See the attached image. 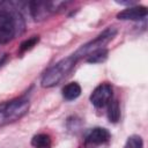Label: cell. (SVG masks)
Returning a JSON list of instances; mask_svg holds the SVG:
<instances>
[{"label": "cell", "mask_w": 148, "mask_h": 148, "mask_svg": "<svg viewBox=\"0 0 148 148\" xmlns=\"http://www.w3.org/2000/svg\"><path fill=\"white\" fill-rule=\"evenodd\" d=\"M39 40V37L38 36H32L28 39H25L24 42H22V44L20 45V51L21 52H24V51H28L30 49H32Z\"/></svg>", "instance_id": "obj_14"}, {"label": "cell", "mask_w": 148, "mask_h": 148, "mask_svg": "<svg viewBox=\"0 0 148 148\" xmlns=\"http://www.w3.org/2000/svg\"><path fill=\"white\" fill-rule=\"evenodd\" d=\"M117 35V29L114 27H108L105 30H103L98 36H96L92 40L88 42L87 44L82 45L74 54L77 59L82 58V57H87L89 56L91 52L99 50V49H104V46L114 38V36Z\"/></svg>", "instance_id": "obj_4"}, {"label": "cell", "mask_w": 148, "mask_h": 148, "mask_svg": "<svg viewBox=\"0 0 148 148\" xmlns=\"http://www.w3.org/2000/svg\"><path fill=\"white\" fill-rule=\"evenodd\" d=\"M108 54H109V51L108 49H99V50H96L94 52H91L89 56H87V61L90 62V64H101L103 61L106 60L108 58Z\"/></svg>", "instance_id": "obj_12"}, {"label": "cell", "mask_w": 148, "mask_h": 148, "mask_svg": "<svg viewBox=\"0 0 148 148\" xmlns=\"http://www.w3.org/2000/svg\"><path fill=\"white\" fill-rule=\"evenodd\" d=\"M31 145L34 148H51L52 147V140L51 136L46 133H39L36 134L31 139Z\"/></svg>", "instance_id": "obj_10"}, {"label": "cell", "mask_w": 148, "mask_h": 148, "mask_svg": "<svg viewBox=\"0 0 148 148\" xmlns=\"http://www.w3.org/2000/svg\"><path fill=\"white\" fill-rule=\"evenodd\" d=\"M120 118V106L117 99L111 101L108 104V119L111 123H117Z\"/></svg>", "instance_id": "obj_11"}, {"label": "cell", "mask_w": 148, "mask_h": 148, "mask_svg": "<svg viewBox=\"0 0 148 148\" xmlns=\"http://www.w3.org/2000/svg\"><path fill=\"white\" fill-rule=\"evenodd\" d=\"M77 60L79 59L75 57V54H71V56L59 60L54 65H52L44 73V75L42 77V81H40L42 87L52 88V87L57 86L58 83H60L72 72V69L75 67Z\"/></svg>", "instance_id": "obj_2"}, {"label": "cell", "mask_w": 148, "mask_h": 148, "mask_svg": "<svg viewBox=\"0 0 148 148\" xmlns=\"http://www.w3.org/2000/svg\"><path fill=\"white\" fill-rule=\"evenodd\" d=\"M148 10L145 6H130L123 10H120L117 14L118 20H124V21H139L142 20L147 16Z\"/></svg>", "instance_id": "obj_8"}, {"label": "cell", "mask_w": 148, "mask_h": 148, "mask_svg": "<svg viewBox=\"0 0 148 148\" xmlns=\"http://www.w3.org/2000/svg\"><path fill=\"white\" fill-rule=\"evenodd\" d=\"M112 95H113L112 86L108 82H104V83L98 84L92 90L89 99L95 108L101 109V108L106 106L112 101Z\"/></svg>", "instance_id": "obj_6"}, {"label": "cell", "mask_w": 148, "mask_h": 148, "mask_svg": "<svg viewBox=\"0 0 148 148\" xmlns=\"http://www.w3.org/2000/svg\"><path fill=\"white\" fill-rule=\"evenodd\" d=\"M124 148H143V140L140 135H131L126 140Z\"/></svg>", "instance_id": "obj_13"}, {"label": "cell", "mask_w": 148, "mask_h": 148, "mask_svg": "<svg viewBox=\"0 0 148 148\" xmlns=\"http://www.w3.org/2000/svg\"><path fill=\"white\" fill-rule=\"evenodd\" d=\"M111 139L110 132L104 127H95L90 130L84 138L86 148H97L109 142Z\"/></svg>", "instance_id": "obj_7"}, {"label": "cell", "mask_w": 148, "mask_h": 148, "mask_svg": "<svg viewBox=\"0 0 148 148\" xmlns=\"http://www.w3.org/2000/svg\"><path fill=\"white\" fill-rule=\"evenodd\" d=\"M81 95V86L77 82H69L62 88V96L67 101L76 99Z\"/></svg>", "instance_id": "obj_9"}, {"label": "cell", "mask_w": 148, "mask_h": 148, "mask_svg": "<svg viewBox=\"0 0 148 148\" xmlns=\"http://www.w3.org/2000/svg\"><path fill=\"white\" fill-rule=\"evenodd\" d=\"M64 2L59 1H30L28 2L29 13L35 21H43L54 13Z\"/></svg>", "instance_id": "obj_5"}, {"label": "cell", "mask_w": 148, "mask_h": 148, "mask_svg": "<svg viewBox=\"0 0 148 148\" xmlns=\"http://www.w3.org/2000/svg\"><path fill=\"white\" fill-rule=\"evenodd\" d=\"M30 108L28 98L18 97L0 103V127L15 123L23 118Z\"/></svg>", "instance_id": "obj_3"}, {"label": "cell", "mask_w": 148, "mask_h": 148, "mask_svg": "<svg viewBox=\"0 0 148 148\" xmlns=\"http://www.w3.org/2000/svg\"><path fill=\"white\" fill-rule=\"evenodd\" d=\"M24 18L15 2H0V43H9L15 36L24 31Z\"/></svg>", "instance_id": "obj_1"}]
</instances>
